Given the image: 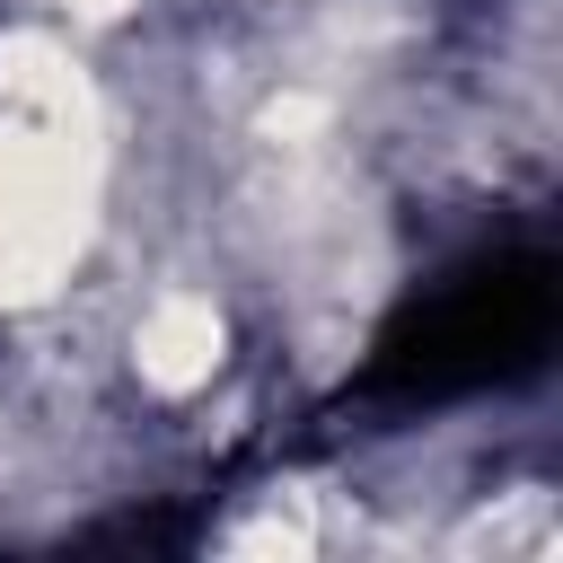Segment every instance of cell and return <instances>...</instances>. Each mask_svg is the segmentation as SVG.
Masks as SVG:
<instances>
[{"mask_svg":"<svg viewBox=\"0 0 563 563\" xmlns=\"http://www.w3.org/2000/svg\"><path fill=\"white\" fill-rule=\"evenodd\" d=\"M554 317H563L554 255L545 246H493L378 325L369 369H361V405L422 413V405H457L484 387H519L545 369Z\"/></svg>","mask_w":563,"mask_h":563,"instance_id":"obj_1","label":"cell"}]
</instances>
